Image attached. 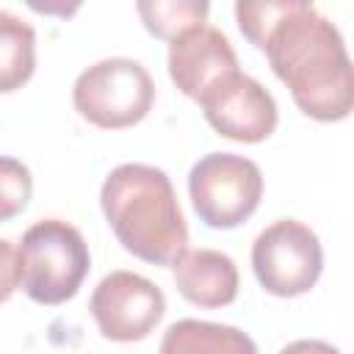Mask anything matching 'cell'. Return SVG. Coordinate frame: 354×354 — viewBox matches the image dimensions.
Here are the masks:
<instances>
[{"mask_svg": "<svg viewBox=\"0 0 354 354\" xmlns=\"http://www.w3.org/2000/svg\"><path fill=\"white\" fill-rule=\"evenodd\" d=\"M241 33L268 55L293 102L318 122H340L354 108V72L340 30L304 0H238Z\"/></svg>", "mask_w": 354, "mask_h": 354, "instance_id": "6da1fadb", "label": "cell"}, {"mask_svg": "<svg viewBox=\"0 0 354 354\" xmlns=\"http://www.w3.org/2000/svg\"><path fill=\"white\" fill-rule=\"evenodd\" d=\"M30 194H33V177L28 166L17 158L0 155V221L19 216L28 207Z\"/></svg>", "mask_w": 354, "mask_h": 354, "instance_id": "5bb4252c", "label": "cell"}, {"mask_svg": "<svg viewBox=\"0 0 354 354\" xmlns=\"http://www.w3.org/2000/svg\"><path fill=\"white\" fill-rule=\"evenodd\" d=\"M36 69V30L22 17L0 8V94L17 91Z\"/></svg>", "mask_w": 354, "mask_h": 354, "instance_id": "7c38bea8", "label": "cell"}, {"mask_svg": "<svg viewBox=\"0 0 354 354\" xmlns=\"http://www.w3.org/2000/svg\"><path fill=\"white\" fill-rule=\"evenodd\" d=\"M138 14L152 36L174 41L185 30L205 25L210 6L199 0H152V3H138Z\"/></svg>", "mask_w": 354, "mask_h": 354, "instance_id": "4fadbf2b", "label": "cell"}, {"mask_svg": "<svg viewBox=\"0 0 354 354\" xmlns=\"http://www.w3.org/2000/svg\"><path fill=\"white\" fill-rule=\"evenodd\" d=\"M188 194L196 216L213 230L243 224L260 205V166L243 155L210 152L199 158L188 174Z\"/></svg>", "mask_w": 354, "mask_h": 354, "instance_id": "5b68a950", "label": "cell"}, {"mask_svg": "<svg viewBox=\"0 0 354 354\" xmlns=\"http://www.w3.org/2000/svg\"><path fill=\"white\" fill-rule=\"evenodd\" d=\"M22 290L39 304H64L83 285L91 257L77 227L61 218H44L25 230L19 249Z\"/></svg>", "mask_w": 354, "mask_h": 354, "instance_id": "3957f363", "label": "cell"}, {"mask_svg": "<svg viewBox=\"0 0 354 354\" xmlns=\"http://www.w3.org/2000/svg\"><path fill=\"white\" fill-rule=\"evenodd\" d=\"M321 268V241L296 218L274 221L252 243V271L271 296L290 299L307 293L318 282Z\"/></svg>", "mask_w": 354, "mask_h": 354, "instance_id": "8992f818", "label": "cell"}, {"mask_svg": "<svg viewBox=\"0 0 354 354\" xmlns=\"http://www.w3.org/2000/svg\"><path fill=\"white\" fill-rule=\"evenodd\" d=\"M232 72H238V55L230 39L213 25L191 28L169 44V75L174 86L196 102Z\"/></svg>", "mask_w": 354, "mask_h": 354, "instance_id": "9c48e42d", "label": "cell"}, {"mask_svg": "<svg viewBox=\"0 0 354 354\" xmlns=\"http://www.w3.org/2000/svg\"><path fill=\"white\" fill-rule=\"evenodd\" d=\"M177 290L199 307H224L238 296V268L218 249H185L174 263Z\"/></svg>", "mask_w": 354, "mask_h": 354, "instance_id": "30bf717a", "label": "cell"}, {"mask_svg": "<svg viewBox=\"0 0 354 354\" xmlns=\"http://www.w3.org/2000/svg\"><path fill=\"white\" fill-rule=\"evenodd\" d=\"M100 205L116 241L138 260L174 266L188 249V227L163 169L147 163L116 166L102 183Z\"/></svg>", "mask_w": 354, "mask_h": 354, "instance_id": "7a4b0ae2", "label": "cell"}, {"mask_svg": "<svg viewBox=\"0 0 354 354\" xmlns=\"http://www.w3.org/2000/svg\"><path fill=\"white\" fill-rule=\"evenodd\" d=\"M19 285V263H17V249L0 238V304L11 299V293Z\"/></svg>", "mask_w": 354, "mask_h": 354, "instance_id": "9a60e30c", "label": "cell"}, {"mask_svg": "<svg viewBox=\"0 0 354 354\" xmlns=\"http://www.w3.org/2000/svg\"><path fill=\"white\" fill-rule=\"evenodd\" d=\"M199 105L210 127L232 141L260 144L277 127V102L271 91L241 69L210 86L199 97Z\"/></svg>", "mask_w": 354, "mask_h": 354, "instance_id": "ba28073f", "label": "cell"}, {"mask_svg": "<svg viewBox=\"0 0 354 354\" xmlns=\"http://www.w3.org/2000/svg\"><path fill=\"white\" fill-rule=\"evenodd\" d=\"M75 111L102 130L138 124L152 102L155 83L133 58H102L83 69L72 86Z\"/></svg>", "mask_w": 354, "mask_h": 354, "instance_id": "277c9868", "label": "cell"}, {"mask_svg": "<svg viewBox=\"0 0 354 354\" xmlns=\"http://www.w3.org/2000/svg\"><path fill=\"white\" fill-rule=\"evenodd\" d=\"M158 354H257V346L238 326L183 318L163 332Z\"/></svg>", "mask_w": 354, "mask_h": 354, "instance_id": "8fae6325", "label": "cell"}, {"mask_svg": "<svg viewBox=\"0 0 354 354\" xmlns=\"http://www.w3.org/2000/svg\"><path fill=\"white\" fill-rule=\"evenodd\" d=\"M163 290L141 274L111 271L91 293V315L102 337L116 343L144 340L163 318Z\"/></svg>", "mask_w": 354, "mask_h": 354, "instance_id": "52a82bcc", "label": "cell"}, {"mask_svg": "<svg viewBox=\"0 0 354 354\" xmlns=\"http://www.w3.org/2000/svg\"><path fill=\"white\" fill-rule=\"evenodd\" d=\"M279 354H340V351L324 340H293Z\"/></svg>", "mask_w": 354, "mask_h": 354, "instance_id": "2e32d148", "label": "cell"}]
</instances>
